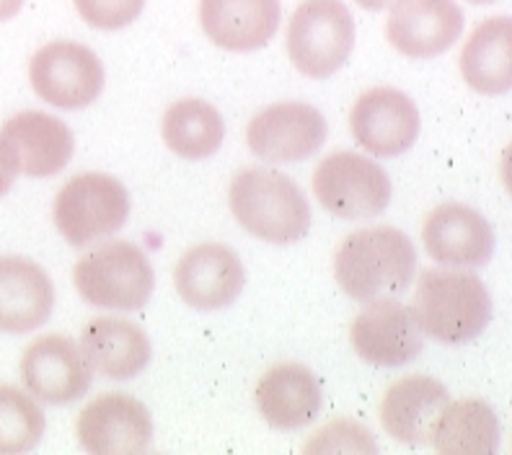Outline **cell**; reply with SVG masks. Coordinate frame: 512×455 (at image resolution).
Masks as SVG:
<instances>
[{
	"mask_svg": "<svg viewBox=\"0 0 512 455\" xmlns=\"http://www.w3.org/2000/svg\"><path fill=\"white\" fill-rule=\"evenodd\" d=\"M21 8H24V0H0V21L19 16Z\"/></svg>",
	"mask_w": 512,
	"mask_h": 455,
	"instance_id": "30",
	"label": "cell"
},
{
	"mask_svg": "<svg viewBox=\"0 0 512 455\" xmlns=\"http://www.w3.org/2000/svg\"><path fill=\"white\" fill-rule=\"evenodd\" d=\"M396 0H357V6L365 8V11H386V8L394 6Z\"/></svg>",
	"mask_w": 512,
	"mask_h": 455,
	"instance_id": "31",
	"label": "cell"
},
{
	"mask_svg": "<svg viewBox=\"0 0 512 455\" xmlns=\"http://www.w3.org/2000/svg\"><path fill=\"white\" fill-rule=\"evenodd\" d=\"M450 401L448 388L430 375H406L383 393L381 424L388 435L406 445L430 443L435 419Z\"/></svg>",
	"mask_w": 512,
	"mask_h": 455,
	"instance_id": "21",
	"label": "cell"
},
{
	"mask_svg": "<svg viewBox=\"0 0 512 455\" xmlns=\"http://www.w3.org/2000/svg\"><path fill=\"white\" fill-rule=\"evenodd\" d=\"M502 424L481 399L448 401L430 432V443L445 455H492L500 448Z\"/></svg>",
	"mask_w": 512,
	"mask_h": 455,
	"instance_id": "24",
	"label": "cell"
},
{
	"mask_svg": "<svg viewBox=\"0 0 512 455\" xmlns=\"http://www.w3.org/2000/svg\"><path fill=\"white\" fill-rule=\"evenodd\" d=\"M463 81L476 94L500 96L512 88V21L492 16L481 21L461 50Z\"/></svg>",
	"mask_w": 512,
	"mask_h": 455,
	"instance_id": "23",
	"label": "cell"
},
{
	"mask_svg": "<svg viewBox=\"0 0 512 455\" xmlns=\"http://www.w3.org/2000/svg\"><path fill=\"white\" fill-rule=\"evenodd\" d=\"M422 117L404 91L391 86L368 88L350 112L352 138L378 158H396L419 138Z\"/></svg>",
	"mask_w": 512,
	"mask_h": 455,
	"instance_id": "10",
	"label": "cell"
},
{
	"mask_svg": "<svg viewBox=\"0 0 512 455\" xmlns=\"http://www.w3.org/2000/svg\"><path fill=\"white\" fill-rule=\"evenodd\" d=\"M75 432L83 450L94 455L143 453L153 440L148 406L130 393H101L78 414Z\"/></svg>",
	"mask_w": 512,
	"mask_h": 455,
	"instance_id": "11",
	"label": "cell"
},
{
	"mask_svg": "<svg viewBox=\"0 0 512 455\" xmlns=\"http://www.w3.org/2000/svg\"><path fill=\"white\" fill-rule=\"evenodd\" d=\"M161 132L176 156L202 161L218 153L225 138V125L213 104L202 99H182L166 109Z\"/></svg>",
	"mask_w": 512,
	"mask_h": 455,
	"instance_id": "25",
	"label": "cell"
},
{
	"mask_svg": "<svg viewBox=\"0 0 512 455\" xmlns=\"http://www.w3.org/2000/svg\"><path fill=\"white\" fill-rule=\"evenodd\" d=\"M417 249L394 225L363 228L344 238L334 254V277L352 300L396 298L412 285Z\"/></svg>",
	"mask_w": 512,
	"mask_h": 455,
	"instance_id": "1",
	"label": "cell"
},
{
	"mask_svg": "<svg viewBox=\"0 0 512 455\" xmlns=\"http://www.w3.org/2000/svg\"><path fill=\"white\" fill-rule=\"evenodd\" d=\"M313 192L319 205L337 218H375L391 202V179L373 158L337 150L313 171Z\"/></svg>",
	"mask_w": 512,
	"mask_h": 455,
	"instance_id": "7",
	"label": "cell"
},
{
	"mask_svg": "<svg viewBox=\"0 0 512 455\" xmlns=\"http://www.w3.org/2000/svg\"><path fill=\"white\" fill-rule=\"evenodd\" d=\"M228 202L241 228L267 244H295L311 228V205L303 189L275 169L238 171Z\"/></svg>",
	"mask_w": 512,
	"mask_h": 455,
	"instance_id": "3",
	"label": "cell"
},
{
	"mask_svg": "<svg viewBox=\"0 0 512 455\" xmlns=\"http://www.w3.org/2000/svg\"><path fill=\"white\" fill-rule=\"evenodd\" d=\"M412 313L427 337L466 344L492 321V298L481 277L461 269H425L414 290Z\"/></svg>",
	"mask_w": 512,
	"mask_h": 455,
	"instance_id": "2",
	"label": "cell"
},
{
	"mask_svg": "<svg viewBox=\"0 0 512 455\" xmlns=\"http://www.w3.org/2000/svg\"><path fill=\"white\" fill-rule=\"evenodd\" d=\"M55 308V285L47 269L26 256H0V331L29 334L47 324Z\"/></svg>",
	"mask_w": 512,
	"mask_h": 455,
	"instance_id": "17",
	"label": "cell"
},
{
	"mask_svg": "<svg viewBox=\"0 0 512 455\" xmlns=\"http://www.w3.org/2000/svg\"><path fill=\"white\" fill-rule=\"evenodd\" d=\"M29 83L42 101L75 112L99 99L107 73L91 47L57 39L34 52L29 63Z\"/></svg>",
	"mask_w": 512,
	"mask_h": 455,
	"instance_id": "8",
	"label": "cell"
},
{
	"mask_svg": "<svg viewBox=\"0 0 512 455\" xmlns=\"http://www.w3.org/2000/svg\"><path fill=\"white\" fill-rule=\"evenodd\" d=\"M0 138L11 145L19 171L32 179L55 176L73 158L75 138L60 117L47 112H19L0 127Z\"/></svg>",
	"mask_w": 512,
	"mask_h": 455,
	"instance_id": "18",
	"label": "cell"
},
{
	"mask_svg": "<svg viewBox=\"0 0 512 455\" xmlns=\"http://www.w3.org/2000/svg\"><path fill=\"white\" fill-rule=\"evenodd\" d=\"M303 453H378V443L363 424L352 419H337L321 427L303 445Z\"/></svg>",
	"mask_w": 512,
	"mask_h": 455,
	"instance_id": "27",
	"label": "cell"
},
{
	"mask_svg": "<svg viewBox=\"0 0 512 455\" xmlns=\"http://www.w3.org/2000/svg\"><path fill=\"white\" fill-rule=\"evenodd\" d=\"M130 218V194L109 174L88 171L65 184L52 205V220L70 246H88L125 228Z\"/></svg>",
	"mask_w": 512,
	"mask_h": 455,
	"instance_id": "5",
	"label": "cell"
},
{
	"mask_svg": "<svg viewBox=\"0 0 512 455\" xmlns=\"http://www.w3.org/2000/svg\"><path fill=\"white\" fill-rule=\"evenodd\" d=\"M256 409L275 430H300L321 412V383L300 362H280L256 386Z\"/></svg>",
	"mask_w": 512,
	"mask_h": 455,
	"instance_id": "20",
	"label": "cell"
},
{
	"mask_svg": "<svg viewBox=\"0 0 512 455\" xmlns=\"http://www.w3.org/2000/svg\"><path fill=\"white\" fill-rule=\"evenodd\" d=\"M324 114L303 101L269 104L246 127V143L256 158L269 163H295L311 158L326 143Z\"/></svg>",
	"mask_w": 512,
	"mask_h": 455,
	"instance_id": "9",
	"label": "cell"
},
{
	"mask_svg": "<svg viewBox=\"0 0 512 455\" xmlns=\"http://www.w3.org/2000/svg\"><path fill=\"white\" fill-rule=\"evenodd\" d=\"M21 381L26 391L50 406L78 401L94 383V370L78 342L63 334L34 339L21 357Z\"/></svg>",
	"mask_w": 512,
	"mask_h": 455,
	"instance_id": "12",
	"label": "cell"
},
{
	"mask_svg": "<svg viewBox=\"0 0 512 455\" xmlns=\"http://www.w3.org/2000/svg\"><path fill=\"white\" fill-rule=\"evenodd\" d=\"M280 0H200L207 39L228 52L267 47L280 29Z\"/></svg>",
	"mask_w": 512,
	"mask_h": 455,
	"instance_id": "19",
	"label": "cell"
},
{
	"mask_svg": "<svg viewBox=\"0 0 512 455\" xmlns=\"http://www.w3.org/2000/svg\"><path fill=\"white\" fill-rule=\"evenodd\" d=\"M474 6H487V3H497V0H469Z\"/></svg>",
	"mask_w": 512,
	"mask_h": 455,
	"instance_id": "32",
	"label": "cell"
},
{
	"mask_svg": "<svg viewBox=\"0 0 512 455\" xmlns=\"http://www.w3.org/2000/svg\"><path fill=\"white\" fill-rule=\"evenodd\" d=\"M246 282L244 264L223 244H200L182 254L174 269L179 298L194 311H220L241 295Z\"/></svg>",
	"mask_w": 512,
	"mask_h": 455,
	"instance_id": "15",
	"label": "cell"
},
{
	"mask_svg": "<svg viewBox=\"0 0 512 455\" xmlns=\"http://www.w3.org/2000/svg\"><path fill=\"white\" fill-rule=\"evenodd\" d=\"M81 19L101 32H117L138 19L145 0H73Z\"/></svg>",
	"mask_w": 512,
	"mask_h": 455,
	"instance_id": "28",
	"label": "cell"
},
{
	"mask_svg": "<svg viewBox=\"0 0 512 455\" xmlns=\"http://www.w3.org/2000/svg\"><path fill=\"white\" fill-rule=\"evenodd\" d=\"M355 19L342 0H303L288 24V55L308 78H329L355 50Z\"/></svg>",
	"mask_w": 512,
	"mask_h": 455,
	"instance_id": "6",
	"label": "cell"
},
{
	"mask_svg": "<svg viewBox=\"0 0 512 455\" xmlns=\"http://www.w3.org/2000/svg\"><path fill=\"white\" fill-rule=\"evenodd\" d=\"M78 347L91 370L112 381H130L140 375L153 355L148 334L138 324L114 316L88 321Z\"/></svg>",
	"mask_w": 512,
	"mask_h": 455,
	"instance_id": "22",
	"label": "cell"
},
{
	"mask_svg": "<svg viewBox=\"0 0 512 455\" xmlns=\"http://www.w3.org/2000/svg\"><path fill=\"white\" fill-rule=\"evenodd\" d=\"M350 339L357 355L378 368H401L425 347L412 308L396 298L368 300L352 321Z\"/></svg>",
	"mask_w": 512,
	"mask_h": 455,
	"instance_id": "13",
	"label": "cell"
},
{
	"mask_svg": "<svg viewBox=\"0 0 512 455\" xmlns=\"http://www.w3.org/2000/svg\"><path fill=\"white\" fill-rule=\"evenodd\" d=\"M47 417L42 406L16 386L0 383V453H29L42 443Z\"/></svg>",
	"mask_w": 512,
	"mask_h": 455,
	"instance_id": "26",
	"label": "cell"
},
{
	"mask_svg": "<svg viewBox=\"0 0 512 455\" xmlns=\"http://www.w3.org/2000/svg\"><path fill=\"white\" fill-rule=\"evenodd\" d=\"M422 244L430 259L443 267L479 269L494 254V231L479 210L448 202L427 212L422 223Z\"/></svg>",
	"mask_w": 512,
	"mask_h": 455,
	"instance_id": "16",
	"label": "cell"
},
{
	"mask_svg": "<svg viewBox=\"0 0 512 455\" xmlns=\"http://www.w3.org/2000/svg\"><path fill=\"white\" fill-rule=\"evenodd\" d=\"M73 282L78 295L91 306L140 311L153 295L156 272L143 249L130 241H109L75 264Z\"/></svg>",
	"mask_w": 512,
	"mask_h": 455,
	"instance_id": "4",
	"label": "cell"
},
{
	"mask_svg": "<svg viewBox=\"0 0 512 455\" xmlns=\"http://www.w3.org/2000/svg\"><path fill=\"white\" fill-rule=\"evenodd\" d=\"M463 11L456 0H396L386 21V39L396 52L430 60L461 39Z\"/></svg>",
	"mask_w": 512,
	"mask_h": 455,
	"instance_id": "14",
	"label": "cell"
},
{
	"mask_svg": "<svg viewBox=\"0 0 512 455\" xmlns=\"http://www.w3.org/2000/svg\"><path fill=\"white\" fill-rule=\"evenodd\" d=\"M19 161H16V153L11 150V145L0 138V197L8 194V189L13 187V181L19 176Z\"/></svg>",
	"mask_w": 512,
	"mask_h": 455,
	"instance_id": "29",
	"label": "cell"
}]
</instances>
